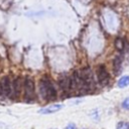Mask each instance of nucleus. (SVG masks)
<instances>
[{
	"mask_svg": "<svg viewBox=\"0 0 129 129\" xmlns=\"http://www.w3.org/2000/svg\"><path fill=\"white\" fill-rule=\"evenodd\" d=\"M52 129H54V128H52Z\"/></svg>",
	"mask_w": 129,
	"mask_h": 129,
	"instance_id": "obj_15",
	"label": "nucleus"
},
{
	"mask_svg": "<svg viewBox=\"0 0 129 129\" xmlns=\"http://www.w3.org/2000/svg\"><path fill=\"white\" fill-rule=\"evenodd\" d=\"M97 80H98V83L103 87L109 84L110 76L104 64H99V67L97 68Z\"/></svg>",
	"mask_w": 129,
	"mask_h": 129,
	"instance_id": "obj_4",
	"label": "nucleus"
},
{
	"mask_svg": "<svg viewBox=\"0 0 129 129\" xmlns=\"http://www.w3.org/2000/svg\"><path fill=\"white\" fill-rule=\"evenodd\" d=\"M121 63H122V57L120 55H117L113 59V69L115 71V74H118L119 70L121 69Z\"/></svg>",
	"mask_w": 129,
	"mask_h": 129,
	"instance_id": "obj_9",
	"label": "nucleus"
},
{
	"mask_svg": "<svg viewBox=\"0 0 129 129\" xmlns=\"http://www.w3.org/2000/svg\"><path fill=\"white\" fill-rule=\"evenodd\" d=\"M38 92L40 97L45 101L55 100L57 97L56 89L48 77H43L38 82Z\"/></svg>",
	"mask_w": 129,
	"mask_h": 129,
	"instance_id": "obj_1",
	"label": "nucleus"
},
{
	"mask_svg": "<svg viewBox=\"0 0 129 129\" xmlns=\"http://www.w3.org/2000/svg\"><path fill=\"white\" fill-rule=\"evenodd\" d=\"M122 108L125 110H129V97L122 102Z\"/></svg>",
	"mask_w": 129,
	"mask_h": 129,
	"instance_id": "obj_13",
	"label": "nucleus"
},
{
	"mask_svg": "<svg viewBox=\"0 0 129 129\" xmlns=\"http://www.w3.org/2000/svg\"><path fill=\"white\" fill-rule=\"evenodd\" d=\"M117 86L119 88H125L127 86H129V76H123L119 79V81L117 82Z\"/></svg>",
	"mask_w": 129,
	"mask_h": 129,
	"instance_id": "obj_10",
	"label": "nucleus"
},
{
	"mask_svg": "<svg viewBox=\"0 0 129 129\" xmlns=\"http://www.w3.org/2000/svg\"><path fill=\"white\" fill-rule=\"evenodd\" d=\"M80 77L83 79V81L86 83V85L88 86L89 89H92L94 86V77H93V73L91 71L90 68H84L81 71L78 72Z\"/></svg>",
	"mask_w": 129,
	"mask_h": 129,
	"instance_id": "obj_5",
	"label": "nucleus"
},
{
	"mask_svg": "<svg viewBox=\"0 0 129 129\" xmlns=\"http://www.w3.org/2000/svg\"><path fill=\"white\" fill-rule=\"evenodd\" d=\"M23 93L26 102H32L35 99V86L31 77H25L23 80Z\"/></svg>",
	"mask_w": 129,
	"mask_h": 129,
	"instance_id": "obj_2",
	"label": "nucleus"
},
{
	"mask_svg": "<svg viewBox=\"0 0 129 129\" xmlns=\"http://www.w3.org/2000/svg\"><path fill=\"white\" fill-rule=\"evenodd\" d=\"M116 129H129V122L127 121H120L116 125Z\"/></svg>",
	"mask_w": 129,
	"mask_h": 129,
	"instance_id": "obj_12",
	"label": "nucleus"
},
{
	"mask_svg": "<svg viewBox=\"0 0 129 129\" xmlns=\"http://www.w3.org/2000/svg\"><path fill=\"white\" fill-rule=\"evenodd\" d=\"M64 129H76V125L73 124V123H71V124H69Z\"/></svg>",
	"mask_w": 129,
	"mask_h": 129,
	"instance_id": "obj_14",
	"label": "nucleus"
},
{
	"mask_svg": "<svg viewBox=\"0 0 129 129\" xmlns=\"http://www.w3.org/2000/svg\"><path fill=\"white\" fill-rule=\"evenodd\" d=\"M23 90V81L20 77H17L14 79V81H12V93L11 96H13L14 98H18L20 96L21 91Z\"/></svg>",
	"mask_w": 129,
	"mask_h": 129,
	"instance_id": "obj_6",
	"label": "nucleus"
},
{
	"mask_svg": "<svg viewBox=\"0 0 129 129\" xmlns=\"http://www.w3.org/2000/svg\"><path fill=\"white\" fill-rule=\"evenodd\" d=\"M12 93V82L8 76H4L0 80V96L10 97Z\"/></svg>",
	"mask_w": 129,
	"mask_h": 129,
	"instance_id": "obj_3",
	"label": "nucleus"
},
{
	"mask_svg": "<svg viewBox=\"0 0 129 129\" xmlns=\"http://www.w3.org/2000/svg\"><path fill=\"white\" fill-rule=\"evenodd\" d=\"M62 108V105L61 104H52V105H48L44 108H41L38 110V113L39 114H42V115H47V114H53L57 111H59L60 109Z\"/></svg>",
	"mask_w": 129,
	"mask_h": 129,
	"instance_id": "obj_8",
	"label": "nucleus"
},
{
	"mask_svg": "<svg viewBox=\"0 0 129 129\" xmlns=\"http://www.w3.org/2000/svg\"><path fill=\"white\" fill-rule=\"evenodd\" d=\"M114 44H115L116 49H117V50H119V51H122V50L124 49V47H125L124 39H123V38H121V37H117V38L115 39Z\"/></svg>",
	"mask_w": 129,
	"mask_h": 129,
	"instance_id": "obj_11",
	"label": "nucleus"
},
{
	"mask_svg": "<svg viewBox=\"0 0 129 129\" xmlns=\"http://www.w3.org/2000/svg\"><path fill=\"white\" fill-rule=\"evenodd\" d=\"M58 86L64 95L72 93L71 92V77H67V76L61 77L58 81Z\"/></svg>",
	"mask_w": 129,
	"mask_h": 129,
	"instance_id": "obj_7",
	"label": "nucleus"
}]
</instances>
